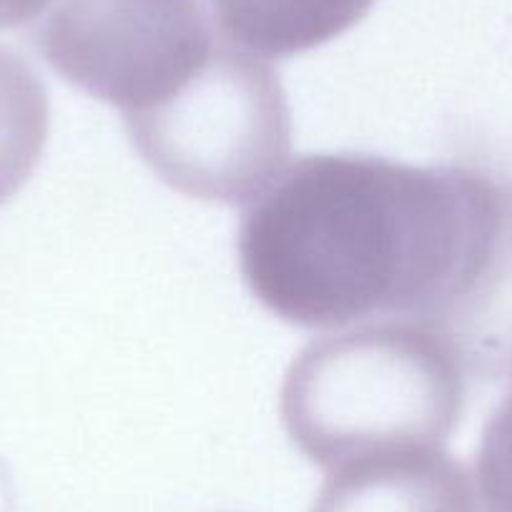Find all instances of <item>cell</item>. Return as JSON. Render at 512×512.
I'll list each match as a JSON object with an SVG mask.
<instances>
[{"mask_svg":"<svg viewBox=\"0 0 512 512\" xmlns=\"http://www.w3.org/2000/svg\"><path fill=\"white\" fill-rule=\"evenodd\" d=\"M246 287L282 322H415L445 332L512 267V194L467 166L309 154L246 204Z\"/></svg>","mask_w":512,"mask_h":512,"instance_id":"1","label":"cell"},{"mask_svg":"<svg viewBox=\"0 0 512 512\" xmlns=\"http://www.w3.org/2000/svg\"><path fill=\"white\" fill-rule=\"evenodd\" d=\"M309 512H485L470 472L437 450H405L329 472Z\"/></svg>","mask_w":512,"mask_h":512,"instance_id":"5","label":"cell"},{"mask_svg":"<svg viewBox=\"0 0 512 512\" xmlns=\"http://www.w3.org/2000/svg\"><path fill=\"white\" fill-rule=\"evenodd\" d=\"M123 123L161 181L216 204H249L282 174L292 151L279 73L224 36L174 96Z\"/></svg>","mask_w":512,"mask_h":512,"instance_id":"3","label":"cell"},{"mask_svg":"<svg viewBox=\"0 0 512 512\" xmlns=\"http://www.w3.org/2000/svg\"><path fill=\"white\" fill-rule=\"evenodd\" d=\"M374 0H211L226 41L259 58H294L357 26Z\"/></svg>","mask_w":512,"mask_h":512,"instance_id":"6","label":"cell"},{"mask_svg":"<svg viewBox=\"0 0 512 512\" xmlns=\"http://www.w3.org/2000/svg\"><path fill=\"white\" fill-rule=\"evenodd\" d=\"M53 0H0V31L33 28Z\"/></svg>","mask_w":512,"mask_h":512,"instance_id":"9","label":"cell"},{"mask_svg":"<svg viewBox=\"0 0 512 512\" xmlns=\"http://www.w3.org/2000/svg\"><path fill=\"white\" fill-rule=\"evenodd\" d=\"M465 367L452 334L415 322L362 324L312 342L289 367L282 420L322 470L445 447L465 410Z\"/></svg>","mask_w":512,"mask_h":512,"instance_id":"2","label":"cell"},{"mask_svg":"<svg viewBox=\"0 0 512 512\" xmlns=\"http://www.w3.org/2000/svg\"><path fill=\"white\" fill-rule=\"evenodd\" d=\"M475 477L482 510L512 512V387L482 430Z\"/></svg>","mask_w":512,"mask_h":512,"instance_id":"8","label":"cell"},{"mask_svg":"<svg viewBox=\"0 0 512 512\" xmlns=\"http://www.w3.org/2000/svg\"><path fill=\"white\" fill-rule=\"evenodd\" d=\"M51 103L41 76L0 46V206L23 189L48 141Z\"/></svg>","mask_w":512,"mask_h":512,"instance_id":"7","label":"cell"},{"mask_svg":"<svg viewBox=\"0 0 512 512\" xmlns=\"http://www.w3.org/2000/svg\"><path fill=\"white\" fill-rule=\"evenodd\" d=\"M28 33L63 81L123 116L174 96L221 38L204 0H53Z\"/></svg>","mask_w":512,"mask_h":512,"instance_id":"4","label":"cell"}]
</instances>
